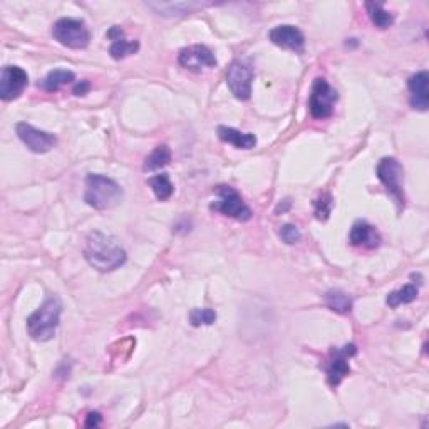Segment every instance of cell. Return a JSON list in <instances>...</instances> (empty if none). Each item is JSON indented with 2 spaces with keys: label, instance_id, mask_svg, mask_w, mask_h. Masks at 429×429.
Returning <instances> with one entry per match:
<instances>
[{
  "label": "cell",
  "instance_id": "obj_7",
  "mask_svg": "<svg viewBox=\"0 0 429 429\" xmlns=\"http://www.w3.org/2000/svg\"><path fill=\"white\" fill-rule=\"evenodd\" d=\"M217 195L218 201L212 203L210 208L214 210V212L224 213L225 217L235 218L238 221H249L251 218V210L247 206L245 201L240 193L232 187H226V185H221V187H217Z\"/></svg>",
  "mask_w": 429,
  "mask_h": 429
},
{
  "label": "cell",
  "instance_id": "obj_21",
  "mask_svg": "<svg viewBox=\"0 0 429 429\" xmlns=\"http://www.w3.org/2000/svg\"><path fill=\"white\" fill-rule=\"evenodd\" d=\"M366 9H367V14H369V17H370V20H373V24L375 27L387 29V27L393 26V22H394L393 14H391V12H387L382 3L367 2Z\"/></svg>",
  "mask_w": 429,
  "mask_h": 429
},
{
  "label": "cell",
  "instance_id": "obj_24",
  "mask_svg": "<svg viewBox=\"0 0 429 429\" xmlns=\"http://www.w3.org/2000/svg\"><path fill=\"white\" fill-rule=\"evenodd\" d=\"M138 51H139L138 40L119 39V40H114L109 47V54L114 61L125 59V57L131 56V54H136Z\"/></svg>",
  "mask_w": 429,
  "mask_h": 429
},
{
  "label": "cell",
  "instance_id": "obj_22",
  "mask_svg": "<svg viewBox=\"0 0 429 429\" xmlns=\"http://www.w3.org/2000/svg\"><path fill=\"white\" fill-rule=\"evenodd\" d=\"M416 297H418V287L411 286V283H407V286H404L403 288H399V290L391 292L389 295H387L386 302L389 305L391 309L399 307V305L403 304H411L414 302Z\"/></svg>",
  "mask_w": 429,
  "mask_h": 429
},
{
  "label": "cell",
  "instance_id": "obj_4",
  "mask_svg": "<svg viewBox=\"0 0 429 429\" xmlns=\"http://www.w3.org/2000/svg\"><path fill=\"white\" fill-rule=\"evenodd\" d=\"M377 178L386 187L387 195L394 200L398 212L401 213L406 205L404 196V168L396 158H382L377 164Z\"/></svg>",
  "mask_w": 429,
  "mask_h": 429
},
{
  "label": "cell",
  "instance_id": "obj_1",
  "mask_svg": "<svg viewBox=\"0 0 429 429\" xmlns=\"http://www.w3.org/2000/svg\"><path fill=\"white\" fill-rule=\"evenodd\" d=\"M84 257L99 272H113L126 263V251L111 235L91 232L86 238Z\"/></svg>",
  "mask_w": 429,
  "mask_h": 429
},
{
  "label": "cell",
  "instance_id": "obj_12",
  "mask_svg": "<svg viewBox=\"0 0 429 429\" xmlns=\"http://www.w3.org/2000/svg\"><path fill=\"white\" fill-rule=\"evenodd\" d=\"M178 63L183 65V68L189 69V71L198 72L203 68H214V65H217V57H214V54L210 51L206 45L196 44L185 47L183 51L180 52Z\"/></svg>",
  "mask_w": 429,
  "mask_h": 429
},
{
  "label": "cell",
  "instance_id": "obj_3",
  "mask_svg": "<svg viewBox=\"0 0 429 429\" xmlns=\"http://www.w3.org/2000/svg\"><path fill=\"white\" fill-rule=\"evenodd\" d=\"M123 200V189L114 180L91 173L86 178L84 201L96 210H111Z\"/></svg>",
  "mask_w": 429,
  "mask_h": 429
},
{
  "label": "cell",
  "instance_id": "obj_6",
  "mask_svg": "<svg viewBox=\"0 0 429 429\" xmlns=\"http://www.w3.org/2000/svg\"><path fill=\"white\" fill-rule=\"evenodd\" d=\"M339 99L337 91L329 84L324 77H317L312 84L311 98H309V111L312 118L327 119L332 116L334 104Z\"/></svg>",
  "mask_w": 429,
  "mask_h": 429
},
{
  "label": "cell",
  "instance_id": "obj_8",
  "mask_svg": "<svg viewBox=\"0 0 429 429\" xmlns=\"http://www.w3.org/2000/svg\"><path fill=\"white\" fill-rule=\"evenodd\" d=\"M357 354V348L354 344H345L344 348H334L331 350L327 362L324 364V370L327 374V381L332 387H337L345 375L350 374L349 359Z\"/></svg>",
  "mask_w": 429,
  "mask_h": 429
},
{
  "label": "cell",
  "instance_id": "obj_31",
  "mask_svg": "<svg viewBox=\"0 0 429 429\" xmlns=\"http://www.w3.org/2000/svg\"><path fill=\"white\" fill-rule=\"evenodd\" d=\"M290 205H292V203H290V200H283L282 203H279L277 210H275V212H277V213H280V212H282V213H286L287 210L290 208Z\"/></svg>",
  "mask_w": 429,
  "mask_h": 429
},
{
  "label": "cell",
  "instance_id": "obj_28",
  "mask_svg": "<svg viewBox=\"0 0 429 429\" xmlns=\"http://www.w3.org/2000/svg\"><path fill=\"white\" fill-rule=\"evenodd\" d=\"M89 91H91L89 81H81L74 86V94H76V96H86Z\"/></svg>",
  "mask_w": 429,
  "mask_h": 429
},
{
  "label": "cell",
  "instance_id": "obj_19",
  "mask_svg": "<svg viewBox=\"0 0 429 429\" xmlns=\"http://www.w3.org/2000/svg\"><path fill=\"white\" fill-rule=\"evenodd\" d=\"M170 161H171L170 148H168L166 144H159V146H156L155 150L151 151V155L148 156L146 161H144L143 170L144 171L161 170V168H164L166 164H170Z\"/></svg>",
  "mask_w": 429,
  "mask_h": 429
},
{
  "label": "cell",
  "instance_id": "obj_18",
  "mask_svg": "<svg viewBox=\"0 0 429 429\" xmlns=\"http://www.w3.org/2000/svg\"><path fill=\"white\" fill-rule=\"evenodd\" d=\"M151 9H156L159 15H183L192 14L193 10L203 9L205 3L196 2H180V3H150Z\"/></svg>",
  "mask_w": 429,
  "mask_h": 429
},
{
  "label": "cell",
  "instance_id": "obj_10",
  "mask_svg": "<svg viewBox=\"0 0 429 429\" xmlns=\"http://www.w3.org/2000/svg\"><path fill=\"white\" fill-rule=\"evenodd\" d=\"M29 84V76L19 65H7L2 69V76H0V98L3 101H14Z\"/></svg>",
  "mask_w": 429,
  "mask_h": 429
},
{
  "label": "cell",
  "instance_id": "obj_11",
  "mask_svg": "<svg viewBox=\"0 0 429 429\" xmlns=\"http://www.w3.org/2000/svg\"><path fill=\"white\" fill-rule=\"evenodd\" d=\"M15 130H17L20 141L26 144L32 153H39V155L40 153H47L57 143V138L52 133L37 130V127L27 125V123H19Z\"/></svg>",
  "mask_w": 429,
  "mask_h": 429
},
{
  "label": "cell",
  "instance_id": "obj_30",
  "mask_svg": "<svg viewBox=\"0 0 429 429\" xmlns=\"http://www.w3.org/2000/svg\"><path fill=\"white\" fill-rule=\"evenodd\" d=\"M123 36H125V32H123V29L121 27H118V26H114V27H111L109 31H107V37H109L111 40H119V39H123Z\"/></svg>",
  "mask_w": 429,
  "mask_h": 429
},
{
  "label": "cell",
  "instance_id": "obj_15",
  "mask_svg": "<svg viewBox=\"0 0 429 429\" xmlns=\"http://www.w3.org/2000/svg\"><path fill=\"white\" fill-rule=\"evenodd\" d=\"M349 242L354 247H367V249H375L381 243L377 230L373 225H369L364 220H359L352 225L349 233Z\"/></svg>",
  "mask_w": 429,
  "mask_h": 429
},
{
  "label": "cell",
  "instance_id": "obj_5",
  "mask_svg": "<svg viewBox=\"0 0 429 429\" xmlns=\"http://www.w3.org/2000/svg\"><path fill=\"white\" fill-rule=\"evenodd\" d=\"M52 36L57 42L69 49H86L91 42L88 26L77 19H59L54 24Z\"/></svg>",
  "mask_w": 429,
  "mask_h": 429
},
{
  "label": "cell",
  "instance_id": "obj_14",
  "mask_svg": "<svg viewBox=\"0 0 429 429\" xmlns=\"http://www.w3.org/2000/svg\"><path fill=\"white\" fill-rule=\"evenodd\" d=\"M429 76L426 71H421L418 74H412L410 77L411 91V106L418 111H426L429 107V89H428Z\"/></svg>",
  "mask_w": 429,
  "mask_h": 429
},
{
  "label": "cell",
  "instance_id": "obj_26",
  "mask_svg": "<svg viewBox=\"0 0 429 429\" xmlns=\"http://www.w3.org/2000/svg\"><path fill=\"white\" fill-rule=\"evenodd\" d=\"M217 320V312L212 311V309H193L189 312V322L195 327H200V325H212L213 322Z\"/></svg>",
  "mask_w": 429,
  "mask_h": 429
},
{
  "label": "cell",
  "instance_id": "obj_29",
  "mask_svg": "<svg viewBox=\"0 0 429 429\" xmlns=\"http://www.w3.org/2000/svg\"><path fill=\"white\" fill-rule=\"evenodd\" d=\"M101 424V414L99 412H89L88 418H86V423L84 426L86 428H96Z\"/></svg>",
  "mask_w": 429,
  "mask_h": 429
},
{
  "label": "cell",
  "instance_id": "obj_9",
  "mask_svg": "<svg viewBox=\"0 0 429 429\" xmlns=\"http://www.w3.org/2000/svg\"><path fill=\"white\" fill-rule=\"evenodd\" d=\"M251 81H254V71L247 63L240 59H235L228 65L226 71V84L233 96L240 101H247L251 98Z\"/></svg>",
  "mask_w": 429,
  "mask_h": 429
},
{
  "label": "cell",
  "instance_id": "obj_17",
  "mask_svg": "<svg viewBox=\"0 0 429 429\" xmlns=\"http://www.w3.org/2000/svg\"><path fill=\"white\" fill-rule=\"evenodd\" d=\"M324 302L329 309L337 313H349L352 311V299L345 294V292L339 290V288H332L327 294L324 295Z\"/></svg>",
  "mask_w": 429,
  "mask_h": 429
},
{
  "label": "cell",
  "instance_id": "obj_23",
  "mask_svg": "<svg viewBox=\"0 0 429 429\" xmlns=\"http://www.w3.org/2000/svg\"><path fill=\"white\" fill-rule=\"evenodd\" d=\"M148 183H150V187L153 188V192H155V195L159 201L170 200L173 192H175V187H173L170 176H168L166 173H163V175H158V176H153V178L148 180Z\"/></svg>",
  "mask_w": 429,
  "mask_h": 429
},
{
  "label": "cell",
  "instance_id": "obj_13",
  "mask_svg": "<svg viewBox=\"0 0 429 429\" xmlns=\"http://www.w3.org/2000/svg\"><path fill=\"white\" fill-rule=\"evenodd\" d=\"M268 39L282 49H288V51L294 52L304 51L305 37L295 26H288V24H286V26L274 27L270 32H268Z\"/></svg>",
  "mask_w": 429,
  "mask_h": 429
},
{
  "label": "cell",
  "instance_id": "obj_16",
  "mask_svg": "<svg viewBox=\"0 0 429 429\" xmlns=\"http://www.w3.org/2000/svg\"><path fill=\"white\" fill-rule=\"evenodd\" d=\"M218 138L221 141L233 144L238 150H251L257 144V138L251 133H242V131L235 130L228 126H218Z\"/></svg>",
  "mask_w": 429,
  "mask_h": 429
},
{
  "label": "cell",
  "instance_id": "obj_25",
  "mask_svg": "<svg viewBox=\"0 0 429 429\" xmlns=\"http://www.w3.org/2000/svg\"><path fill=\"white\" fill-rule=\"evenodd\" d=\"M332 212V196L329 193H322V195L313 201V213L315 218L320 221H325L329 214Z\"/></svg>",
  "mask_w": 429,
  "mask_h": 429
},
{
  "label": "cell",
  "instance_id": "obj_27",
  "mask_svg": "<svg viewBox=\"0 0 429 429\" xmlns=\"http://www.w3.org/2000/svg\"><path fill=\"white\" fill-rule=\"evenodd\" d=\"M280 238H282L283 242L287 243V245H295V243L300 242V238H302V235H300L299 228H297L295 225H283L282 228H280Z\"/></svg>",
  "mask_w": 429,
  "mask_h": 429
},
{
  "label": "cell",
  "instance_id": "obj_2",
  "mask_svg": "<svg viewBox=\"0 0 429 429\" xmlns=\"http://www.w3.org/2000/svg\"><path fill=\"white\" fill-rule=\"evenodd\" d=\"M61 312H63V304L57 297H51V299L45 300L27 319L29 336L39 342L51 341L56 336L57 327H59Z\"/></svg>",
  "mask_w": 429,
  "mask_h": 429
},
{
  "label": "cell",
  "instance_id": "obj_20",
  "mask_svg": "<svg viewBox=\"0 0 429 429\" xmlns=\"http://www.w3.org/2000/svg\"><path fill=\"white\" fill-rule=\"evenodd\" d=\"M72 81H74L72 71H68V69H54V71H51L47 76H45V79L42 82H39V88L52 93V91H57Z\"/></svg>",
  "mask_w": 429,
  "mask_h": 429
}]
</instances>
